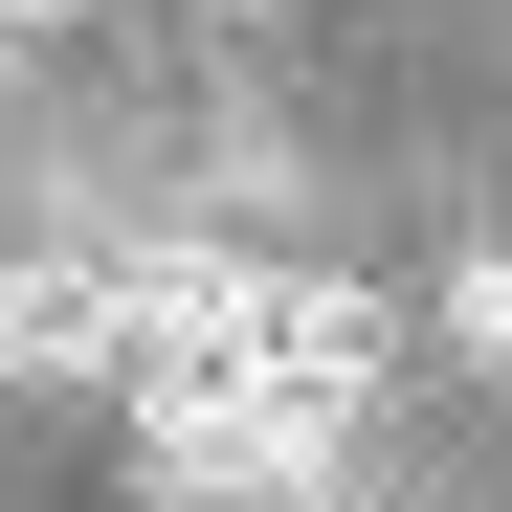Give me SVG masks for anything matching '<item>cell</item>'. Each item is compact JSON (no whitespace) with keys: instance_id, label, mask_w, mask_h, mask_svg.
<instances>
[{"instance_id":"cell-1","label":"cell","mask_w":512,"mask_h":512,"mask_svg":"<svg viewBox=\"0 0 512 512\" xmlns=\"http://www.w3.org/2000/svg\"><path fill=\"white\" fill-rule=\"evenodd\" d=\"M312 468H334V423L245 401V379H156V401H134V490H179V512H268V490H312Z\"/></svg>"},{"instance_id":"cell-2","label":"cell","mask_w":512,"mask_h":512,"mask_svg":"<svg viewBox=\"0 0 512 512\" xmlns=\"http://www.w3.org/2000/svg\"><path fill=\"white\" fill-rule=\"evenodd\" d=\"M379 357H401V312H379L357 268H268V312H245V401L357 423V401H379Z\"/></svg>"},{"instance_id":"cell-3","label":"cell","mask_w":512,"mask_h":512,"mask_svg":"<svg viewBox=\"0 0 512 512\" xmlns=\"http://www.w3.org/2000/svg\"><path fill=\"white\" fill-rule=\"evenodd\" d=\"M45 379H134V312L90 245H45V268H0V401H45Z\"/></svg>"},{"instance_id":"cell-4","label":"cell","mask_w":512,"mask_h":512,"mask_svg":"<svg viewBox=\"0 0 512 512\" xmlns=\"http://www.w3.org/2000/svg\"><path fill=\"white\" fill-rule=\"evenodd\" d=\"M446 357H468V379H512V245H468V268H446Z\"/></svg>"},{"instance_id":"cell-5","label":"cell","mask_w":512,"mask_h":512,"mask_svg":"<svg viewBox=\"0 0 512 512\" xmlns=\"http://www.w3.org/2000/svg\"><path fill=\"white\" fill-rule=\"evenodd\" d=\"M0 23H90V0H0Z\"/></svg>"}]
</instances>
